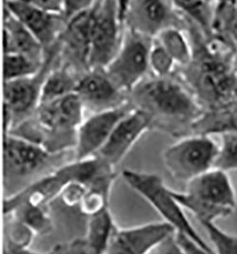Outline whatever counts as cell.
Instances as JSON below:
<instances>
[{
  "label": "cell",
  "mask_w": 237,
  "mask_h": 254,
  "mask_svg": "<svg viewBox=\"0 0 237 254\" xmlns=\"http://www.w3.org/2000/svg\"><path fill=\"white\" fill-rule=\"evenodd\" d=\"M128 100L146 114L151 129L178 138L192 134L193 123L204 112L176 70L168 76L150 72L129 93Z\"/></svg>",
  "instance_id": "cell-1"
},
{
  "label": "cell",
  "mask_w": 237,
  "mask_h": 254,
  "mask_svg": "<svg viewBox=\"0 0 237 254\" xmlns=\"http://www.w3.org/2000/svg\"><path fill=\"white\" fill-rule=\"evenodd\" d=\"M85 110L79 97L70 93L41 103L34 114L6 133L34 142L52 153L74 150Z\"/></svg>",
  "instance_id": "cell-2"
},
{
  "label": "cell",
  "mask_w": 237,
  "mask_h": 254,
  "mask_svg": "<svg viewBox=\"0 0 237 254\" xmlns=\"http://www.w3.org/2000/svg\"><path fill=\"white\" fill-rule=\"evenodd\" d=\"M73 150L52 153L42 146L12 133L4 137V191L11 196L47 174L73 160Z\"/></svg>",
  "instance_id": "cell-3"
},
{
  "label": "cell",
  "mask_w": 237,
  "mask_h": 254,
  "mask_svg": "<svg viewBox=\"0 0 237 254\" xmlns=\"http://www.w3.org/2000/svg\"><path fill=\"white\" fill-rule=\"evenodd\" d=\"M122 176L124 182L143 197L176 231L190 236L203 249L206 254H215L214 249L204 241L192 227L186 217L182 206L172 194L171 189L164 184L160 176L128 169L123 170Z\"/></svg>",
  "instance_id": "cell-4"
},
{
  "label": "cell",
  "mask_w": 237,
  "mask_h": 254,
  "mask_svg": "<svg viewBox=\"0 0 237 254\" xmlns=\"http://www.w3.org/2000/svg\"><path fill=\"white\" fill-rule=\"evenodd\" d=\"M58 64L57 42L46 51L41 70L32 76L4 81L5 133L28 119L40 103L42 86L49 70Z\"/></svg>",
  "instance_id": "cell-5"
},
{
  "label": "cell",
  "mask_w": 237,
  "mask_h": 254,
  "mask_svg": "<svg viewBox=\"0 0 237 254\" xmlns=\"http://www.w3.org/2000/svg\"><path fill=\"white\" fill-rule=\"evenodd\" d=\"M218 150L219 145L210 135L191 134L164 150L162 161L175 180L188 183L214 168Z\"/></svg>",
  "instance_id": "cell-6"
},
{
  "label": "cell",
  "mask_w": 237,
  "mask_h": 254,
  "mask_svg": "<svg viewBox=\"0 0 237 254\" xmlns=\"http://www.w3.org/2000/svg\"><path fill=\"white\" fill-rule=\"evenodd\" d=\"M124 24L117 0H96L91 7L90 69H104L122 45Z\"/></svg>",
  "instance_id": "cell-7"
},
{
  "label": "cell",
  "mask_w": 237,
  "mask_h": 254,
  "mask_svg": "<svg viewBox=\"0 0 237 254\" xmlns=\"http://www.w3.org/2000/svg\"><path fill=\"white\" fill-rule=\"evenodd\" d=\"M153 41V37L124 26L122 45L103 70L125 93L129 94L151 72L149 57Z\"/></svg>",
  "instance_id": "cell-8"
},
{
  "label": "cell",
  "mask_w": 237,
  "mask_h": 254,
  "mask_svg": "<svg viewBox=\"0 0 237 254\" xmlns=\"http://www.w3.org/2000/svg\"><path fill=\"white\" fill-rule=\"evenodd\" d=\"M124 24L136 32L156 37L165 29H188V19L171 0H129Z\"/></svg>",
  "instance_id": "cell-9"
},
{
  "label": "cell",
  "mask_w": 237,
  "mask_h": 254,
  "mask_svg": "<svg viewBox=\"0 0 237 254\" xmlns=\"http://www.w3.org/2000/svg\"><path fill=\"white\" fill-rule=\"evenodd\" d=\"M91 7L68 19L64 31L57 40L58 64L67 66L80 75L91 69Z\"/></svg>",
  "instance_id": "cell-10"
},
{
  "label": "cell",
  "mask_w": 237,
  "mask_h": 254,
  "mask_svg": "<svg viewBox=\"0 0 237 254\" xmlns=\"http://www.w3.org/2000/svg\"><path fill=\"white\" fill-rule=\"evenodd\" d=\"M75 93L90 115L118 109L129 102L128 93L121 90L103 69H90L84 73Z\"/></svg>",
  "instance_id": "cell-11"
},
{
  "label": "cell",
  "mask_w": 237,
  "mask_h": 254,
  "mask_svg": "<svg viewBox=\"0 0 237 254\" xmlns=\"http://www.w3.org/2000/svg\"><path fill=\"white\" fill-rule=\"evenodd\" d=\"M132 109L133 106L128 102L121 108L92 114L84 119L77 132L73 150L74 159L83 160L95 156L110 136L114 127Z\"/></svg>",
  "instance_id": "cell-12"
},
{
  "label": "cell",
  "mask_w": 237,
  "mask_h": 254,
  "mask_svg": "<svg viewBox=\"0 0 237 254\" xmlns=\"http://www.w3.org/2000/svg\"><path fill=\"white\" fill-rule=\"evenodd\" d=\"M150 129V118L144 112L133 108L114 127L110 136L95 156L116 168L137 141Z\"/></svg>",
  "instance_id": "cell-13"
},
{
  "label": "cell",
  "mask_w": 237,
  "mask_h": 254,
  "mask_svg": "<svg viewBox=\"0 0 237 254\" xmlns=\"http://www.w3.org/2000/svg\"><path fill=\"white\" fill-rule=\"evenodd\" d=\"M175 231V228L166 221L149 223L133 228H120L115 225L106 254L152 253L159 243Z\"/></svg>",
  "instance_id": "cell-14"
},
{
  "label": "cell",
  "mask_w": 237,
  "mask_h": 254,
  "mask_svg": "<svg viewBox=\"0 0 237 254\" xmlns=\"http://www.w3.org/2000/svg\"><path fill=\"white\" fill-rule=\"evenodd\" d=\"M4 1V9L11 12L34 34L45 51L56 43L68 23V19L64 13L48 12L23 2Z\"/></svg>",
  "instance_id": "cell-15"
},
{
  "label": "cell",
  "mask_w": 237,
  "mask_h": 254,
  "mask_svg": "<svg viewBox=\"0 0 237 254\" xmlns=\"http://www.w3.org/2000/svg\"><path fill=\"white\" fill-rule=\"evenodd\" d=\"M185 191L204 202L234 213L237 197L228 172L212 168L186 183Z\"/></svg>",
  "instance_id": "cell-16"
},
{
  "label": "cell",
  "mask_w": 237,
  "mask_h": 254,
  "mask_svg": "<svg viewBox=\"0 0 237 254\" xmlns=\"http://www.w3.org/2000/svg\"><path fill=\"white\" fill-rule=\"evenodd\" d=\"M21 54L43 64L46 51L43 45L11 12L4 9V54Z\"/></svg>",
  "instance_id": "cell-17"
},
{
  "label": "cell",
  "mask_w": 237,
  "mask_h": 254,
  "mask_svg": "<svg viewBox=\"0 0 237 254\" xmlns=\"http://www.w3.org/2000/svg\"><path fill=\"white\" fill-rule=\"evenodd\" d=\"M81 76L67 66L57 64L49 70L43 83L39 104L75 93Z\"/></svg>",
  "instance_id": "cell-18"
},
{
  "label": "cell",
  "mask_w": 237,
  "mask_h": 254,
  "mask_svg": "<svg viewBox=\"0 0 237 254\" xmlns=\"http://www.w3.org/2000/svg\"><path fill=\"white\" fill-rule=\"evenodd\" d=\"M4 215L20 220L35 235H46L52 231V221L48 207L34 206L28 203H4Z\"/></svg>",
  "instance_id": "cell-19"
},
{
  "label": "cell",
  "mask_w": 237,
  "mask_h": 254,
  "mask_svg": "<svg viewBox=\"0 0 237 254\" xmlns=\"http://www.w3.org/2000/svg\"><path fill=\"white\" fill-rule=\"evenodd\" d=\"M88 218V230L85 239L91 248V253L106 254L116 225L109 208H104Z\"/></svg>",
  "instance_id": "cell-20"
},
{
  "label": "cell",
  "mask_w": 237,
  "mask_h": 254,
  "mask_svg": "<svg viewBox=\"0 0 237 254\" xmlns=\"http://www.w3.org/2000/svg\"><path fill=\"white\" fill-rule=\"evenodd\" d=\"M174 6L191 22L195 24L206 38L213 37L215 5L207 0H171Z\"/></svg>",
  "instance_id": "cell-21"
},
{
  "label": "cell",
  "mask_w": 237,
  "mask_h": 254,
  "mask_svg": "<svg viewBox=\"0 0 237 254\" xmlns=\"http://www.w3.org/2000/svg\"><path fill=\"white\" fill-rule=\"evenodd\" d=\"M175 60L178 67L186 66L192 58V45L186 30L172 27L163 30L156 37Z\"/></svg>",
  "instance_id": "cell-22"
},
{
  "label": "cell",
  "mask_w": 237,
  "mask_h": 254,
  "mask_svg": "<svg viewBox=\"0 0 237 254\" xmlns=\"http://www.w3.org/2000/svg\"><path fill=\"white\" fill-rule=\"evenodd\" d=\"M5 254L34 253V251L30 250V246L35 236L34 231L20 220L11 215H5Z\"/></svg>",
  "instance_id": "cell-23"
},
{
  "label": "cell",
  "mask_w": 237,
  "mask_h": 254,
  "mask_svg": "<svg viewBox=\"0 0 237 254\" xmlns=\"http://www.w3.org/2000/svg\"><path fill=\"white\" fill-rule=\"evenodd\" d=\"M43 65L44 63H38L21 54H4V81L34 75L41 70Z\"/></svg>",
  "instance_id": "cell-24"
},
{
  "label": "cell",
  "mask_w": 237,
  "mask_h": 254,
  "mask_svg": "<svg viewBox=\"0 0 237 254\" xmlns=\"http://www.w3.org/2000/svg\"><path fill=\"white\" fill-rule=\"evenodd\" d=\"M199 223L207 231L215 254H237V235L220 230L215 221L202 220Z\"/></svg>",
  "instance_id": "cell-25"
},
{
  "label": "cell",
  "mask_w": 237,
  "mask_h": 254,
  "mask_svg": "<svg viewBox=\"0 0 237 254\" xmlns=\"http://www.w3.org/2000/svg\"><path fill=\"white\" fill-rule=\"evenodd\" d=\"M221 142L214 168L226 172L237 171V131L220 134Z\"/></svg>",
  "instance_id": "cell-26"
},
{
  "label": "cell",
  "mask_w": 237,
  "mask_h": 254,
  "mask_svg": "<svg viewBox=\"0 0 237 254\" xmlns=\"http://www.w3.org/2000/svg\"><path fill=\"white\" fill-rule=\"evenodd\" d=\"M150 71L156 76H168L178 68L169 53L154 38L149 57Z\"/></svg>",
  "instance_id": "cell-27"
},
{
  "label": "cell",
  "mask_w": 237,
  "mask_h": 254,
  "mask_svg": "<svg viewBox=\"0 0 237 254\" xmlns=\"http://www.w3.org/2000/svg\"><path fill=\"white\" fill-rule=\"evenodd\" d=\"M110 192L111 191L109 190L96 187L88 188V190L78 207L80 211L89 217L104 208H108Z\"/></svg>",
  "instance_id": "cell-28"
},
{
  "label": "cell",
  "mask_w": 237,
  "mask_h": 254,
  "mask_svg": "<svg viewBox=\"0 0 237 254\" xmlns=\"http://www.w3.org/2000/svg\"><path fill=\"white\" fill-rule=\"evenodd\" d=\"M87 190L88 186L74 180L64 186L58 197L61 199L62 203L68 208L79 207L80 203L85 196Z\"/></svg>",
  "instance_id": "cell-29"
},
{
  "label": "cell",
  "mask_w": 237,
  "mask_h": 254,
  "mask_svg": "<svg viewBox=\"0 0 237 254\" xmlns=\"http://www.w3.org/2000/svg\"><path fill=\"white\" fill-rule=\"evenodd\" d=\"M52 254H92L91 248L87 240L84 238H79L75 239L73 241H70L68 243H61L57 244L52 251Z\"/></svg>",
  "instance_id": "cell-30"
},
{
  "label": "cell",
  "mask_w": 237,
  "mask_h": 254,
  "mask_svg": "<svg viewBox=\"0 0 237 254\" xmlns=\"http://www.w3.org/2000/svg\"><path fill=\"white\" fill-rule=\"evenodd\" d=\"M96 0H63V13L67 19L93 6Z\"/></svg>",
  "instance_id": "cell-31"
},
{
  "label": "cell",
  "mask_w": 237,
  "mask_h": 254,
  "mask_svg": "<svg viewBox=\"0 0 237 254\" xmlns=\"http://www.w3.org/2000/svg\"><path fill=\"white\" fill-rule=\"evenodd\" d=\"M175 237L180 247L181 254H206L203 249L190 236L176 231Z\"/></svg>",
  "instance_id": "cell-32"
},
{
  "label": "cell",
  "mask_w": 237,
  "mask_h": 254,
  "mask_svg": "<svg viewBox=\"0 0 237 254\" xmlns=\"http://www.w3.org/2000/svg\"><path fill=\"white\" fill-rule=\"evenodd\" d=\"M23 2L46 11L63 13V0H7Z\"/></svg>",
  "instance_id": "cell-33"
},
{
  "label": "cell",
  "mask_w": 237,
  "mask_h": 254,
  "mask_svg": "<svg viewBox=\"0 0 237 254\" xmlns=\"http://www.w3.org/2000/svg\"><path fill=\"white\" fill-rule=\"evenodd\" d=\"M152 253L159 254H181L180 247L176 241L175 232L170 234L168 237H166L163 241L159 243Z\"/></svg>",
  "instance_id": "cell-34"
},
{
  "label": "cell",
  "mask_w": 237,
  "mask_h": 254,
  "mask_svg": "<svg viewBox=\"0 0 237 254\" xmlns=\"http://www.w3.org/2000/svg\"><path fill=\"white\" fill-rule=\"evenodd\" d=\"M117 3H118V8H119L120 18H121L122 22L124 23V15H125V12H126L129 0H117Z\"/></svg>",
  "instance_id": "cell-35"
},
{
  "label": "cell",
  "mask_w": 237,
  "mask_h": 254,
  "mask_svg": "<svg viewBox=\"0 0 237 254\" xmlns=\"http://www.w3.org/2000/svg\"><path fill=\"white\" fill-rule=\"evenodd\" d=\"M228 5H233L234 6V0H220L216 5L215 7L217 8H222V7H225ZM235 7V6H234Z\"/></svg>",
  "instance_id": "cell-36"
},
{
  "label": "cell",
  "mask_w": 237,
  "mask_h": 254,
  "mask_svg": "<svg viewBox=\"0 0 237 254\" xmlns=\"http://www.w3.org/2000/svg\"><path fill=\"white\" fill-rule=\"evenodd\" d=\"M207 1H208V2H210L211 4H213V5H215H215H216L220 0H207Z\"/></svg>",
  "instance_id": "cell-37"
},
{
  "label": "cell",
  "mask_w": 237,
  "mask_h": 254,
  "mask_svg": "<svg viewBox=\"0 0 237 254\" xmlns=\"http://www.w3.org/2000/svg\"><path fill=\"white\" fill-rule=\"evenodd\" d=\"M235 69H236V71H237V56H236V59H235Z\"/></svg>",
  "instance_id": "cell-38"
},
{
  "label": "cell",
  "mask_w": 237,
  "mask_h": 254,
  "mask_svg": "<svg viewBox=\"0 0 237 254\" xmlns=\"http://www.w3.org/2000/svg\"><path fill=\"white\" fill-rule=\"evenodd\" d=\"M234 6H235V9H236V11H237V0H234Z\"/></svg>",
  "instance_id": "cell-39"
}]
</instances>
